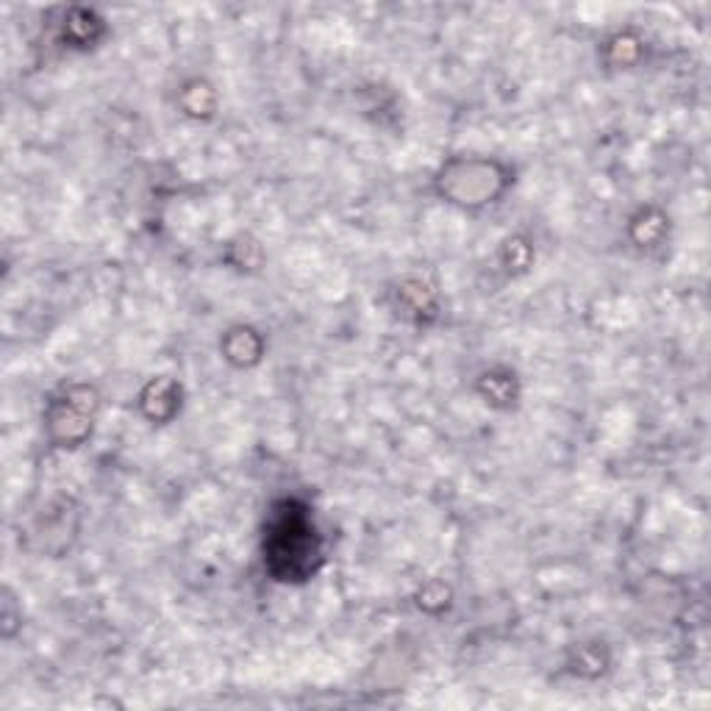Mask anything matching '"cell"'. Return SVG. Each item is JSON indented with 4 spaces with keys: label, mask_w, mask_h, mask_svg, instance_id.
Listing matches in <instances>:
<instances>
[{
    "label": "cell",
    "mask_w": 711,
    "mask_h": 711,
    "mask_svg": "<svg viewBox=\"0 0 711 711\" xmlns=\"http://www.w3.org/2000/svg\"><path fill=\"white\" fill-rule=\"evenodd\" d=\"M323 562V545L308 509L297 500H281L264 533V567L275 582H308Z\"/></svg>",
    "instance_id": "cell-1"
},
{
    "label": "cell",
    "mask_w": 711,
    "mask_h": 711,
    "mask_svg": "<svg viewBox=\"0 0 711 711\" xmlns=\"http://www.w3.org/2000/svg\"><path fill=\"white\" fill-rule=\"evenodd\" d=\"M511 181H515L511 167L504 161L453 156L433 176V190L444 203H453L459 208H484L498 203Z\"/></svg>",
    "instance_id": "cell-2"
},
{
    "label": "cell",
    "mask_w": 711,
    "mask_h": 711,
    "mask_svg": "<svg viewBox=\"0 0 711 711\" xmlns=\"http://www.w3.org/2000/svg\"><path fill=\"white\" fill-rule=\"evenodd\" d=\"M98 411H101V392L92 384H72L61 386L59 392L48 397L45 406V437H48L50 448L59 451H76L92 437L95 428Z\"/></svg>",
    "instance_id": "cell-3"
},
{
    "label": "cell",
    "mask_w": 711,
    "mask_h": 711,
    "mask_svg": "<svg viewBox=\"0 0 711 711\" xmlns=\"http://www.w3.org/2000/svg\"><path fill=\"white\" fill-rule=\"evenodd\" d=\"M70 504L72 500H50L40 515H34L29 533H25L31 540H40L34 551L48 553V556H59V553L70 551V540H76L78 528H81L78 511L67 509Z\"/></svg>",
    "instance_id": "cell-4"
},
{
    "label": "cell",
    "mask_w": 711,
    "mask_h": 711,
    "mask_svg": "<svg viewBox=\"0 0 711 711\" xmlns=\"http://www.w3.org/2000/svg\"><path fill=\"white\" fill-rule=\"evenodd\" d=\"M137 406L150 426H167L181 415L184 406V386L170 375H156L139 390Z\"/></svg>",
    "instance_id": "cell-5"
},
{
    "label": "cell",
    "mask_w": 711,
    "mask_h": 711,
    "mask_svg": "<svg viewBox=\"0 0 711 711\" xmlns=\"http://www.w3.org/2000/svg\"><path fill=\"white\" fill-rule=\"evenodd\" d=\"M392 295H395L397 312L417 326H426L439 317V290L433 281L422 275H406L404 281H397Z\"/></svg>",
    "instance_id": "cell-6"
},
{
    "label": "cell",
    "mask_w": 711,
    "mask_h": 711,
    "mask_svg": "<svg viewBox=\"0 0 711 711\" xmlns=\"http://www.w3.org/2000/svg\"><path fill=\"white\" fill-rule=\"evenodd\" d=\"M264 350L267 342L259 328L245 326V323L226 328V334L219 337V356L234 370H253L264 359Z\"/></svg>",
    "instance_id": "cell-7"
},
{
    "label": "cell",
    "mask_w": 711,
    "mask_h": 711,
    "mask_svg": "<svg viewBox=\"0 0 711 711\" xmlns=\"http://www.w3.org/2000/svg\"><path fill=\"white\" fill-rule=\"evenodd\" d=\"M475 390L478 395L484 397L486 406H493V409L509 411L515 409L517 400H520V379L511 368L506 364H495V368L484 370L475 381Z\"/></svg>",
    "instance_id": "cell-8"
},
{
    "label": "cell",
    "mask_w": 711,
    "mask_h": 711,
    "mask_svg": "<svg viewBox=\"0 0 711 711\" xmlns=\"http://www.w3.org/2000/svg\"><path fill=\"white\" fill-rule=\"evenodd\" d=\"M567 673L575 678H584V681H598L609 673L611 667V651L606 647V642H582L575 645L567 656Z\"/></svg>",
    "instance_id": "cell-9"
},
{
    "label": "cell",
    "mask_w": 711,
    "mask_h": 711,
    "mask_svg": "<svg viewBox=\"0 0 711 711\" xmlns=\"http://www.w3.org/2000/svg\"><path fill=\"white\" fill-rule=\"evenodd\" d=\"M178 106H181L184 117L206 123L217 114V89L206 78H190L178 89Z\"/></svg>",
    "instance_id": "cell-10"
},
{
    "label": "cell",
    "mask_w": 711,
    "mask_h": 711,
    "mask_svg": "<svg viewBox=\"0 0 711 711\" xmlns=\"http://www.w3.org/2000/svg\"><path fill=\"white\" fill-rule=\"evenodd\" d=\"M106 34V25L89 9H70L65 18V29H61V42L67 48H92L95 42H101V36Z\"/></svg>",
    "instance_id": "cell-11"
},
{
    "label": "cell",
    "mask_w": 711,
    "mask_h": 711,
    "mask_svg": "<svg viewBox=\"0 0 711 711\" xmlns=\"http://www.w3.org/2000/svg\"><path fill=\"white\" fill-rule=\"evenodd\" d=\"M670 232V217L658 206H642L629 219V239L636 248H656Z\"/></svg>",
    "instance_id": "cell-12"
},
{
    "label": "cell",
    "mask_w": 711,
    "mask_h": 711,
    "mask_svg": "<svg viewBox=\"0 0 711 711\" xmlns=\"http://www.w3.org/2000/svg\"><path fill=\"white\" fill-rule=\"evenodd\" d=\"M642 50H645V42L634 31H617L603 42V59L614 70H631L642 59Z\"/></svg>",
    "instance_id": "cell-13"
},
{
    "label": "cell",
    "mask_w": 711,
    "mask_h": 711,
    "mask_svg": "<svg viewBox=\"0 0 711 711\" xmlns=\"http://www.w3.org/2000/svg\"><path fill=\"white\" fill-rule=\"evenodd\" d=\"M226 261L239 273H259L264 264V248L250 234H239L226 245Z\"/></svg>",
    "instance_id": "cell-14"
},
{
    "label": "cell",
    "mask_w": 711,
    "mask_h": 711,
    "mask_svg": "<svg viewBox=\"0 0 711 711\" xmlns=\"http://www.w3.org/2000/svg\"><path fill=\"white\" fill-rule=\"evenodd\" d=\"M533 264V245L531 239L522 237V234H515V237H506L504 245H500V267L511 279L517 275H526Z\"/></svg>",
    "instance_id": "cell-15"
},
{
    "label": "cell",
    "mask_w": 711,
    "mask_h": 711,
    "mask_svg": "<svg viewBox=\"0 0 711 711\" xmlns=\"http://www.w3.org/2000/svg\"><path fill=\"white\" fill-rule=\"evenodd\" d=\"M451 587L444 582H439V578H433V582H426L420 587V592H417V606H420L426 614H439V611H444L451 606Z\"/></svg>",
    "instance_id": "cell-16"
}]
</instances>
